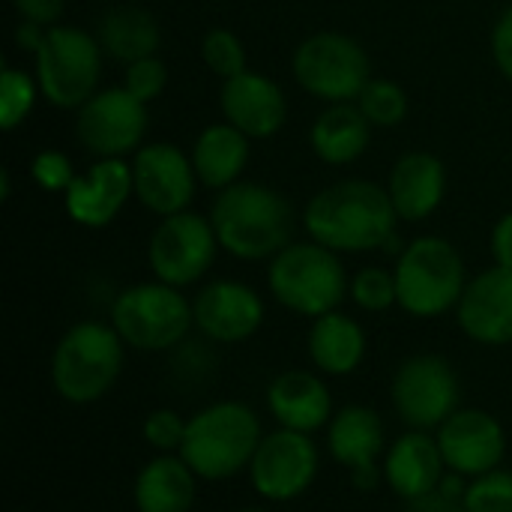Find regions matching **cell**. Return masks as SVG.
Instances as JSON below:
<instances>
[{
  "label": "cell",
  "instance_id": "26",
  "mask_svg": "<svg viewBox=\"0 0 512 512\" xmlns=\"http://www.w3.org/2000/svg\"><path fill=\"white\" fill-rule=\"evenodd\" d=\"M192 168L204 189L222 192L234 186L249 165V138L231 123H210L192 144Z\"/></svg>",
  "mask_w": 512,
  "mask_h": 512
},
{
  "label": "cell",
  "instance_id": "19",
  "mask_svg": "<svg viewBox=\"0 0 512 512\" xmlns=\"http://www.w3.org/2000/svg\"><path fill=\"white\" fill-rule=\"evenodd\" d=\"M219 108L225 123L237 126L249 141L273 138L288 120V99L285 90L261 75V72H240L237 78L222 81Z\"/></svg>",
  "mask_w": 512,
  "mask_h": 512
},
{
  "label": "cell",
  "instance_id": "30",
  "mask_svg": "<svg viewBox=\"0 0 512 512\" xmlns=\"http://www.w3.org/2000/svg\"><path fill=\"white\" fill-rule=\"evenodd\" d=\"M357 105L360 111L366 114V120L372 126H381V129H393V126H402L408 111H411V102H408V93L402 84L390 81V78H372L363 93L357 96Z\"/></svg>",
  "mask_w": 512,
  "mask_h": 512
},
{
  "label": "cell",
  "instance_id": "36",
  "mask_svg": "<svg viewBox=\"0 0 512 512\" xmlns=\"http://www.w3.org/2000/svg\"><path fill=\"white\" fill-rule=\"evenodd\" d=\"M30 177L39 189L45 192H66L69 183L75 180V171H72V162L66 153L60 150H39L30 162Z\"/></svg>",
  "mask_w": 512,
  "mask_h": 512
},
{
  "label": "cell",
  "instance_id": "17",
  "mask_svg": "<svg viewBox=\"0 0 512 512\" xmlns=\"http://www.w3.org/2000/svg\"><path fill=\"white\" fill-rule=\"evenodd\" d=\"M135 198L132 162L126 159H96L84 174H75L63 192L66 216L81 228H108L120 210Z\"/></svg>",
  "mask_w": 512,
  "mask_h": 512
},
{
  "label": "cell",
  "instance_id": "3",
  "mask_svg": "<svg viewBox=\"0 0 512 512\" xmlns=\"http://www.w3.org/2000/svg\"><path fill=\"white\" fill-rule=\"evenodd\" d=\"M264 438L261 417L246 402H213L189 417L180 459L207 483H225L249 471Z\"/></svg>",
  "mask_w": 512,
  "mask_h": 512
},
{
  "label": "cell",
  "instance_id": "7",
  "mask_svg": "<svg viewBox=\"0 0 512 512\" xmlns=\"http://www.w3.org/2000/svg\"><path fill=\"white\" fill-rule=\"evenodd\" d=\"M108 324L120 333L126 348L162 354L186 342L195 315L183 288L153 279L123 288L111 303Z\"/></svg>",
  "mask_w": 512,
  "mask_h": 512
},
{
  "label": "cell",
  "instance_id": "16",
  "mask_svg": "<svg viewBox=\"0 0 512 512\" xmlns=\"http://www.w3.org/2000/svg\"><path fill=\"white\" fill-rule=\"evenodd\" d=\"M435 438L447 471H456L468 480L501 468L507 456V432L501 420L480 408H459L438 426Z\"/></svg>",
  "mask_w": 512,
  "mask_h": 512
},
{
  "label": "cell",
  "instance_id": "42",
  "mask_svg": "<svg viewBox=\"0 0 512 512\" xmlns=\"http://www.w3.org/2000/svg\"><path fill=\"white\" fill-rule=\"evenodd\" d=\"M234 512H264V510H255V507H249V510H234Z\"/></svg>",
  "mask_w": 512,
  "mask_h": 512
},
{
  "label": "cell",
  "instance_id": "12",
  "mask_svg": "<svg viewBox=\"0 0 512 512\" xmlns=\"http://www.w3.org/2000/svg\"><path fill=\"white\" fill-rule=\"evenodd\" d=\"M147 135V105L126 87L96 90L75 111V138L96 159H123L138 153Z\"/></svg>",
  "mask_w": 512,
  "mask_h": 512
},
{
  "label": "cell",
  "instance_id": "33",
  "mask_svg": "<svg viewBox=\"0 0 512 512\" xmlns=\"http://www.w3.org/2000/svg\"><path fill=\"white\" fill-rule=\"evenodd\" d=\"M462 507L465 512H512V471L495 468L483 477L468 480Z\"/></svg>",
  "mask_w": 512,
  "mask_h": 512
},
{
  "label": "cell",
  "instance_id": "4",
  "mask_svg": "<svg viewBox=\"0 0 512 512\" xmlns=\"http://www.w3.org/2000/svg\"><path fill=\"white\" fill-rule=\"evenodd\" d=\"M126 342L111 324L78 321L51 351V384L69 405H93L111 393L123 372Z\"/></svg>",
  "mask_w": 512,
  "mask_h": 512
},
{
  "label": "cell",
  "instance_id": "22",
  "mask_svg": "<svg viewBox=\"0 0 512 512\" xmlns=\"http://www.w3.org/2000/svg\"><path fill=\"white\" fill-rule=\"evenodd\" d=\"M387 195L393 201L399 222L429 219L447 195L444 162L426 150H411L399 156L387 180Z\"/></svg>",
  "mask_w": 512,
  "mask_h": 512
},
{
  "label": "cell",
  "instance_id": "31",
  "mask_svg": "<svg viewBox=\"0 0 512 512\" xmlns=\"http://www.w3.org/2000/svg\"><path fill=\"white\" fill-rule=\"evenodd\" d=\"M201 60L222 81L237 78L240 72L249 69L246 66V45L228 27H213V30L204 33V39H201Z\"/></svg>",
  "mask_w": 512,
  "mask_h": 512
},
{
  "label": "cell",
  "instance_id": "40",
  "mask_svg": "<svg viewBox=\"0 0 512 512\" xmlns=\"http://www.w3.org/2000/svg\"><path fill=\"white\" fill-rule=\"evenodd\" d=\"M45 33H48V27H42V24H36V21H21V24L15 27V45H18L21 51L36 54L39 45H42V39H45Z\"/></svg>",
  "mask_w": 512,
  "mask_h": 512
},
{
  "label": "cell",
  "instance_id": "10",
  "mask_svg": "<svg viewBox=\"0 0 512 512\" xmlns=\"http://www.w3.org/2000/svg\"><path fill=\"white\" fill-rule=\"evenodd\" d=\"M219 249L222 246L210 216L183 210L159 219L147 243V264L159 282L189 288L210 273Z\"/></svg>",
  "mask_w": 512,
  "mask_h": 512
},
{
  "label": "cell",
  "instance_id": "9",
  "mask_svg": "<svg viewBox=\"0 0 512 512\" xmlns=\"http://www.w3.org/2000/svg\"><path fill=\"white\" fill-rule=\"evenodd\" d=\"M291 72L306 93L327 105L357 102L363 87L372 81V63L366 48L354 36L336 30L306 36L294 48Z\"/></svg>",
  "mask_w": 512,
  "mask_h": 512
},
{
  "label": "cell",
  "instance_id": "24",
  "mask_svg": "<svg viewBox=\"0 0 512 512\" xmlns=\"http://www.w3.org/2000/svg\"><path fill=\"white\" fill-rule=\"evenodd\" d=\"M198 474L177 453H156L132 483L135 512H192Z\"/></svg>",
  "mask_w": 512,
  "mask_h": 512
},
{
  "label": "cell",
  "instance_id": "6",
  "mask_svg": "<svg viewBox=\"0 0 512 512\" xmlns=\"http://www.w3.org/2000/svg\"><path fill=\"white\" fill-rule=\"evenodd\" d=\"M399 309L414 318H441L453 312L465 294L468 273L459 249L435 234L411 240L393 267Z\"/></svg>",
  "mask_w": 512,
  "mask_h": 512
},
{
  "label": "cell",
  "instance_id": "11",
  "mask_svg": "<svg viewBox=\"0 0 512 512\" xmlns=\"http://www.w3.org/2000/svg\"><path fill=\"white\" fill-rule=\"evenodd\" d=\"M459 393V375L441 354H414L402 360L390 384L399 420L417 432H438V426L459 411Z\"/></svg>",
  "mask_w": 512,
  "mask_h": 512
},
{
  "label": "cell",
  "instance_id": "1",
  "mask_svg": "<svg viewBox=\"0 0 512 512\" xmlns=\"http://www.w3.org/2000/svg\"><path fill=\"white\" fill-rule=\"evenodd\" d=\"M399 216L384 186L372 180H339L312 195L303 210L309 240L339 252H375L396 240Z\"/></svg>",
  "mask_w": 512,
  "mask_h": 512
},
{
  "label": "cell",
  "instance_id": "38",
  "mask_svg": "<svg viewBox=\"0 0 512 512\" xmlns=\"http://www.w3.org/2000/svg\"><path fill=\"white\" fill-rule=\"evenodd\" d=\"M21 21H36L42 27H54L66 9V0H12Z\"/></svg>",
  "mask_w": 512,
  "mask_h": 512
},
{
  "label": "cell",
  "instance_id": "23",
  "mask_svg": "<svg viewBox=\"0 0 512 512\" xmlns=\"http://www.w3.org/2000/svg\"><path fill=\"white\" fill-rule=\"evenodd\" d=\"M387 444L384 420L369 405H345L327 426V453L348 471L378 468Z\"/></svg>",
  "mask_w": 512,
  "mask_h": 512
},
{
  "label": "cell",
  "instance_id": "14",
  "mask_svg": "<svg viewBox=\"0 0 512 512\" xmlns=\"http://www.w3.org/2000/svg\"><path fill=\"white\" fill-rule=\"evenodd\" d=\"M132 183L135 201L159 219L189 210L198 189L192 156L168 141H153L132 153Z\"/></svg>",
  "mask_w": 512,
  "mask_h": 512
},
{
  "label": "cell",
  "instance_id": "5",
  "mask_svg": "<svg viewBox=\"0 0 512 512\" xmlns=\"http://www.w3.org/2000/svg\"><path fill=\"white\" fill-rule=\"evenodd\" d=\"M267 288L273 300L288 312L303 318H321L345 303L351 279L339 252L315 240H303L288 243L276 258H270Z\"/></svg>",
  "mask_w": 512,
  "mask_h": 512
},
{
  "label": "cell",
  "instance_id": "25",
  "mask_svg": "<svg viewBox=\"0 0 512 512\" xmlns=\"http://www.w3.org/2000/svg\"><path fill=\"white\" fill-rule=\"evenodd\" d=\"M306 351L312 366L321 375L330 378H348L354 375L366 360V330L357 318L345 312H327L321 318H312Z\"/></svg>",
  "mask_w": 512,
  "mask_h": 512
},
{
  "label": "cell",
  "instance_id": "21",
  "mask_svg": "<svg viewBox=\"0 0 512 512\" xmlns=\"http://www.w3.org/2000/svg\"><path fill=\"white\" fill-rule=\"evenodd\" d=\"M381 471H384V483L390 486V492L414 504L438 492L447 474V462L441 456L435 432L408 429L387 447Z\"/></svg>",
  "mask_w": 512,
  "mask_h": 512
},
{
  "label": "cell",
  "instance_id": "15",
  "mask_svg": "<svg viewBox=\"0 0 512 512\" xmlns=\"http://www.w3.org/2000/svg\"><path fill=\"white\" fill-rule=\"evenodd\" d=\"M195 330L216 345H237L252 339L264 324L261 294L237 279H213L192 300Z\"/></svg>",
  "mask_w": 512,
  "mask_h": 512
},
{
  "label": "cell",
  "instance_id": "27",
  "mask_svg": "<svg viewBox=\"0 0 512 512\" xmlns=\"http://www.w3.org/2000/svg\"><path fill=\"white\" fill-rule=\"evenodd\" d=\"M369 141H372V123L366 120L357 102L327 105L309 129L312 153L324 165H336V168L357 162L369 150Z\"/></svg>",
  "mask_w": 512,
  "mask_h": 512
},
{
  "label": "cell",
  "instance_id": "29",
  "mask_svg": "<svg viewBox=\"0 0 512 512\" xmlns=\"http://www.w3.org/2000/svg\"><path fill=\"white\" fill-rule=\"evenodd\" d=\"M42 96L36 75H27L24 69L3 60L0 66V126L6 132H15L33 111L36 99Z\"/></svg>",
  "mask_w": 512,
  "mask_h": 512
},
{
  "label": "cell",
  "instance_id": "13",
  "mask_svg": "<svg viewBox=\"0 0 512 512\" xmlns=\"http://www.w3.org/2000/svg\"><path fill=\"white\" fill-rule=\"evenodd\" d=\"M321 453L312 435L276 429L261 438L252 465H249V486L267 504H288L303 498L312 483L318 480Z\"/></svg>",
  "mask_w": 512,
  "mask_h": 512
},
{
  "label": "cell",
  "instance_id": "35",
  "mask_svg": "<svg viewBox=\"0 0 512 512\" xmlns=\"http://www.w3.org/2000/svg\"><path fill=\"white\" fill-rule=\"evenodd\" d=\"M123 87H126L135 99H141V102L147 105V102L159 99L162 90L168 87V66H165L156 54H153V57H144V60H135V63H129L126 72H123Z\"/></svg>",
  "mask_w": 512,
  "mask_h": 512
},
{
  "label": "cell",
  "instance_id": "41",
  "mask_svg": "<svg viewBox=\"0 0 512 512\" xmlns=\"http://www.w3.org/2000/svg\"><path fill=\"white\" fill-rule=\"evenodd\" d=\"M12 195V180H9V168H0V198L6 201Z\"/></svg>",
  "mask_w": 512,
  "mask_h": 512
},
{
  "label": "cell",
  "instance_id": "39",
  "mask_svg": "<svg viewBox=\"0 0 512 512\" xmlns=\"http://www.w3.org/2000/svg\"><path fill=\"white\" fill-rule=\"evenodd\" d=\"M489 249H492V261L498 267L512 270V210L495 222L492 237H489Z\"/></svg>",
  "mask_w": 512,
  "mask_h": 512
},
{
  "label": "cell",
  "instance_id": "34",
  "mask_svg": "<svg viewBox=\"0 0 512 512\" xmlns=\"http://www.w3.org/2000/svg\"><path fill=\"white\" fill-rule=\"evenodd\" d=\"M186 426H189V420L180 417L177 411L156 408L144 417L141 435H144L147 447H153L156 453H180V447L186 441Z\"/></svg>",
  "mask_w": 512,
  "mask_h": 512
},
{
  "label": "cell",
  "instance_id": "28",
  "mask_svg": "<svg viewBox=\"0 0 512 512\" xmlns=\"http://www.w3.org/2000/svg\"><path fill=\"white\" fill-rule=\"evenodd\" d=\"M96 39L102 45V54L129 66L159 51L162 30H159V21L147 9L123 3V6H111L108 12H102L96 24Z\"/></svg>",
  "mask_w": 512,
  "mask_h": 512
},
{
  "label": "cell",
  "instance_id": "32",
  "mask_svg": "<svg viewBox=\"0 0 512 512\" xmlns=\"http://www.w3.org/2000/svg\"><path fill=\"white\" fill-rule=\"evenodd\" d=\"M348 297L354 300V306H360L363 312H387L393 306H399V291H396V276L387 267H363L351 276V288Z\"/></svg>",
  "mask_w": 512,
  "mask_h": 512
},
{
  "label": "cell",
  "instance_id": "8",
  "mask_svg": "<svg viewBox=\"0 0 512 512\" xmlns=\"http://www.w3.org/2000/svg\"><path fill=\"white\" fill-rule=\"evenodd\" d=\"M36 81L42 96L63 111H78L96 90L102 78V45L93 33L54 24L48 27L39 51L33 54Z\"/></svg>",
  "mask_w": 512,
  "mask_h": 512
},
{
  "label": "cell",
  "instance_id": "18",
  "mask_svg": "<svg viewBox=\"0 0 512 512\" xmlns=\"http://www.w3.org/2000/svg\"><path fill=\"white\" fill-rule=\"evenodd\" d=\"M462 333L486 348L512 345V270L492 264L468 279L456 306Z\"/></svg>",
  "mask_w": 512,
  "mask_h": 512
},
{
  "label": "cell",
  "instance_id": "20",
  "mask_svg": "<svg viewBox=\"0 0 512 512\" xmlns=\"http://www.w3.org/2000/svg\"><path fill=\"white\" fill-rule=\"evenodd\" d=\"M267 411L279 429L315 435L333 420V393L318 372L288 369L267 387Z\"/></svg>",
  "mask_w": 512,
  "mask_h": 512
},
{
  "label": "cell",
  "instance_id": "37",
  "mask_svg": "<svg viewBox=\"0 0 512 512\" xmlns=\"http://www.w3.org/2000/svg\"><path fill=\"white\" fill-rule=\"evenodd\" d=\"M492 60L498 66V72L512 81V3L498 15L495 27H492Z\"/></svg>",
  "mask_w": 512,
  "mask_h": 512
},
{
  "label": "cell",
  "instance_id": "2",
  "mask_svg": "<svg viewBox=\"0 0 512 512\" xmlns=\"http://www.w3.org/2000/svg\"><path fill=\"white\" fill-rule=\"evenodd\" d=\"M219 246L240 261H270L294 243V207L255 180H237L216 192L210 207Z\"/></svg>",
  "mask_w": 512,
  "mask_h": 512
}]
</instances>
